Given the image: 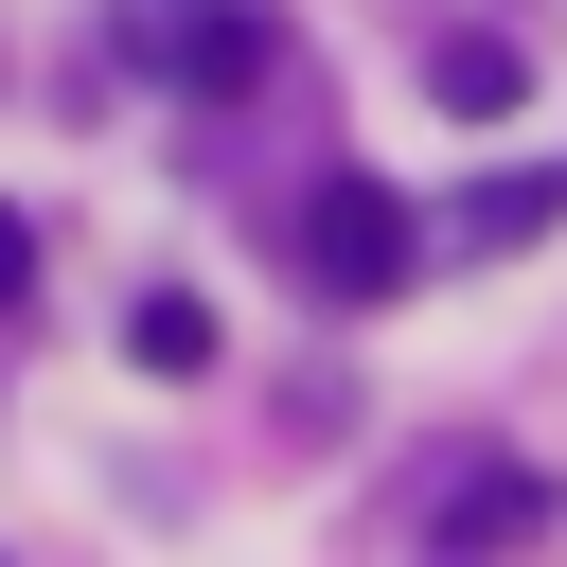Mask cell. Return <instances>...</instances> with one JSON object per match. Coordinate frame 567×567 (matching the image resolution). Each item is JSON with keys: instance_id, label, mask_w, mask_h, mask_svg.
<instances>
[{"instance_id": "obj_1", "label": "cell", "mask_w": 567, "mask_h": 567, "mask_svg": "<svg viewBox=\"0 0 567 567\" xmlns=\"http://www.w3.org/2000/svg\"><path fill=\"white\" fill-rule=\"evenodd\" d=\"M408 248H425V213H408L390 177H319V195H301V266H319L337 301H390Z\"/></svg>"}, {"instance_id": "obj_5", "label": "cell", "mask_w": 567, "mask_h": 567, "mask_svg": "<svg viewBox=\"0 0 567 567\" xmlns=\"http://www.w3.org/2000/svg\"><path fill=\"white\" fill-rule=\"evenodd\" d=\"M514 230H549V177H514V195L478 177V195H461V248H514Z\"/></svg>"}, {"instance_id": "obj_4", "label": "cell", "mask_w": 567, "mask_h": 567, "mask_svg": "<svg viewBox=\"0 0 567 567\" xmlns=\"http://www.w3.org/2000/svg\"><path fill=\"white\" fill-rule=\"evenodd\" d=\"M124 354H142V372H213V301H177V284H159V301L124 319Z\"/></svg>"}, {"instance_id": "obj_6", "label": "cell", "mask_w": 567, "mask_h": 567, "mask_svg": "<svg viewBox=\"0 0 567 567\" xmlns=\"http://www.w3.org/2000/svg\"><path fill=\"white\" fill-rule=\"evenodd\" d=\"M0 301H35V230L18 213H0Z\"/></svg>"}, {"instance_id": "obj_2", "label": "cell", "mask_w": 567, "mask_h": 567, "mask_svg": "<svg viewBox=\"0 0 567 567\" xmlns=\"http://www.w3.org/2000/svg\"><path fill=\"white\" fill-rule=\"evenodd\" d=\"M124 53L177 71V89H248V71H266V18H248V0H142Z\"/></svg>"}, {"instance_id": "obj_3", "label": "cell", "mask_w": 567, "mask_h": 567, "mask_svg": "<svg viewBox=\"0 0 567 567\" xmlns=\"http://www.w3.org/2000/svg\"><path fill=\"white\" fill-rule=\"evenodd\" d=\"M425 89H443L461 124H496V106L532 89V53H514V35H443V53H425Z\"/></svg>"}]
</instances>
